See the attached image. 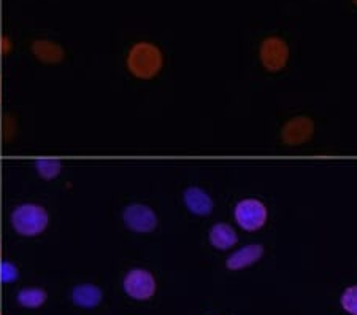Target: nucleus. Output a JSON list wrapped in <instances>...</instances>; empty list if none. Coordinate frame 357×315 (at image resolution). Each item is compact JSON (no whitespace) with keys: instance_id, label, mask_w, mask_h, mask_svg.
Returning <instances> with one entry per match:
<instances>
[{"instance_id":"obj_1","label":"nucleus","mask_w":357,"mask_h":315,"mask_svg":"<svg viewBox=\"0 0 357 315\" xmlns=\"http://www.w3.org/2000/svg\"><path fill=\"white\" fill-rule=\"evenodd\" d=\"M164 57L156 45L140 42L130 48L128 54V68L132 75L140 80H151L162 68Z\"/></svg>"},{"instance_id":"obj_2","label":"nucleus","mask_w":357,"mask_h":315,"mask_svg":"<svg viewBox=\"0 0 357 315\" xmlns=\"http://www.w3.org/2000/svg\"><path fill=\"white\" fill-rule=\"evenodd\" d=\"M11 226L22 237L40 236L48 228L50 217L42 205L38 204H20L10 215Z\"/></svg>"},{"instance_id":"obj_3","label":"nucleus","mask_w":357,"mask_h":315,"mask_svg":"<svg viewBox=\"0 0 357 315\" xmlns=\"http://www.w3.org/2000/svg\"><path fill=\"white\" fill-rule=\"evenodd\" d=\"M235 220L246 231H257L266 225L268 212L266 204L259 199H243L235 205Z\"/></svg>"},{"instance_id":"obj_4","label":"nucleus","mask_w":357,"mask_h":315,"mask_svg":"<svg viewBox=\"0 0 357 315\" xmlns=\"http://www.w3.org/2000/svg\"><path fill=\"white\" fill-rule=\"evenodd\" d=\"M124 291L132 300L146 301L156 293V279L146 269H130L124 277Z\"/></svg>"},{"instance_id":"obj_5","label":"nucleus","mask_w":357,"mask_h":315,"mask_svg":"<svg viewBox=\"0 0 357 315\" xmlns=\"http://www.w3.org/2000/svg\"><path fill=\"white\" fill-rule=\"evenodd\" d=\"M124 225L138 234L153 233L158 226V215L149 205L129 204L123 214Z\"/></svg>"},{"instance_id":"obj_6","label":"nucleus","mask_w":357,"mask_h":315,"mask_svg":"<svg viewBox=\"0 0 357 315\" xmlns=\"http://www.w3.org/2000/svg\"><path fill=\"white\" fill-rule=\"evenodd\" d=\"M289 48L283 38L268 37L261 45V61L267 71L278 72L286 66Z\"/></svg>"},{"instance_id":"obj_7","label":"nucleus","mask_w":357,"mask_h":315,"mask_svg":"<svg viewBox=\"0 0 357 315\" xmlns=\"http://www.w3.org/2000/svg\"><path fill=\"white\" fill-rule=\"evenodd\" d=\"M313 134V122L307 117L291 119L283 128V139L289 145H301Z\"/></svg>"},{"instance_id":"obj_8","label":"nucleus","mask_w":357,"mask_h":315,"mask_svg":"<svg viewBox=\"0 0 357 315\" xmlns=\"http://www.w3.org/2000/svg\"><path fill=\"white\" fill-rule=\"evenodd\" d=\"M184 205L194 215H210L213 210V200L208 196V193L197 186L188 188L183 194Z\"/></svg>"},{"instance_id":"obj_9","label":"nucleus","mask_w":357,"mask_h":315,"mask_svg":"<svg viewBox=\"0 0 357 315\" xmlns=\"http://www.w3.org/2000/svg\"><path fill=\"white\" fill-rule=\"evenodd\" d=\"M262 255H264V247L261 244H250L230 255L227 258L226 266L229 269H232V271H237V269H243L255 265V263L261 260Z\"/></svg>"},{"instance_id":"obj_10","label":"nucleus","mask_w":357,"mask_h":315,"mask_svg":"<svg viewBox=\"0 0 357 315\" xmlns=\"http://www.w3.org/2000/svg\"><path fill=\"white\" fill-rule=\"evenodd\" d=\"M32 53L38 61L45 64H57L64 61L66 51L59 43L51 42V40H36L32 45Z\"/></svg>"},{"instance_id":"obj_11","label":"nucleus","mask_w":357,"mask_h":315,"mask_svg":"<svg viewBox=\"0 0 357 315\" xmlns=\"http://www.w3.org/2000/svg\"><path fill=\"white\" fill-rule=\"evenodd\" d=\"M72 300L77 306L84 309H92L99 306L103 300V293L99 286L92 284H83L75 286L72 291Z\"/></svg>"},{"instance_id":"obj_12","label":"nucleus","mask_w":357,"mask_h":315,"mask_svg":"<svg viewBox=\"0 0 357 315\" xmlns=\"http://www.w3.org/2000/svg\"><path fill=\"white\" fill-rule=\"evenodd\" d=\"M210 244L218 250H229L237 244V233L226 223H216L210 229Z\"/></svg>"},{"instance_id":"obj_13","label":"nucleus","mask_w":357,"mask_h":315,"mask_svg":"<svg viewBox=\"0 0 357 315\" xmlns=\"http://www.w3.org/2000/svg\"><path fill=\"white\" fill-rule=\"evenodd\" d=\"M46 298H48V295H46L43 288H22L16 295V300H18L20 305L27 309H37L43 306Z\"/></svg>"},{"instance_id":"obj_14","label":"nucleus","mask_w":357,"mask_h":315,"mask_svg":"<svg viewBox=\"0 0 357 315\" xmlns=\"http://www.w3.org/2000/svg\"><path fill=\"white\" fill-rule=\"evenodd\" d=\"M37 174L45 180H53L61 174L62 164L56 158H40L36 161Z\"/></svg>"},{"instance_id":"obj_15","label":"nucleus","mask_w":357,"mask_h":315,"mask_svg":"<svg viewBox=\"0 0 357 315\" xmlns=\"http://www.w3.org/2000/svg\"><path fill=\"white\" fill-rule=\"evenodd\" d=\"M342 306L351 315H357V285L349 286L342 295Z\"/></svg>"},{"instance_id":"obj_16","label":"nucleus","mask_w":357,"mask_h":315,"mask_svg":"<svg viewBox=\"0 0 357 315\" xmlns=\"http://www.w3.org/2000/svg\"><path fill=\"white\" fill-rule=\"evenodd\" d=\"M18 268H16L13 263L10 261H3L2 263V268H0V280H2L3 284H11L15 282V280H18Z\"/></svg>"},{"instance_id":"obj_17","label":"nucleus","mask_w":357,"mask_h":315,"mask_svg":"<svg viewBox=\"0 0 357 315\" xmlns=\"http://www.w3.org/2000/svg\"><path fill=\"white\" fill-rule=\"evenodd\" d=\"M0 101H2V94H0Z\"/></svg>"},{"instance_id":"obj_18","label":"nucleus","mask_w":357,"mask_h":315,"mask_svg":"<svg viewBox=\"0 0 357 315\" xmlns=\"http://www.w3.org/2000/svg\"><path fill=\"white\" fill-rule=\"evenodd\" d=\"M354 3H356V5H357V0H354Z\"/></svg>"}]
</instances>
